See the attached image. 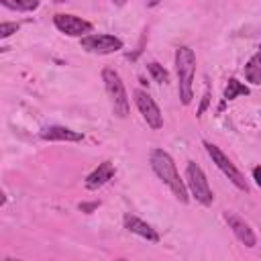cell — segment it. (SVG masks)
Instances as JSON below:
<instances>
[{"label": "cell", "instance_id": "4fadbf2b", "mask_svg": "<svg viewBox=\"0 0 261 261\" xmlns=\"http://www.w3.org/2000/svg\"><path fill=\"white\" fill-rule=\"evenodd\" d=\"M243 73H245L247 82H251L253 86H261V49L247 61Z\"/></svg>", "mask_w": 261, "mask_h": 261}, {"label": "cell", "instance_id": "7c38bea8", "mask_svg": "<svg viewBox=\"0 0 261 261\" xmlns=\"http://www.w3.org/2000/svg\"><path fill=\"white\" fill-rule=\"evenodd\" d=\"M39 137H41L43 141H65V143H80V141L84 139L82 133L71 130V128H67V126H57V124L45 126V128L39 133Z\"/></svg>", "mask_w": 261, "mask_h": 261}, {"label": "cell", "instance_id": "3957f363", "mask_svg": "<svg viewBox=\"0 0 261 261\" xmlns=\"http://www.w3.org/2000/svg\"><path fill=\"white\" fill-rule=\"evenodd\" d=\"M102 82H104L106 94L110 98L112 112L118 118H126L130 112V104H128V96H126V90H124V84H122L118 71L112 67H104L102 69Z\"/></svg>", "mask_w": 261, "mask_h": 261}, {"label": "cell", "instance_id": "7a4b0ae2", "mask_svg": "<svg viewBox=\"0 0 261 261\" xmlns=\"http://www.w3.org/2000/svg\"><path fill=\"white\" fill-rule=\"evenodd\" d=\"M175 71H177V94L184 106H188L194 98V71H196V55L188 45L175 49Z\"/></svg>", "mask_w": 261, "mask_h": 261}, {"label": "cell", "instance_id": "8992f818", "mask_svg": "<svg viewBox=\"0 0 261 261\" xmlns=\"http://www.w3.org/2000/svg\"><path fill=\"white\" fill-rule=\"evenodd\" d=\"M80 45L84 51L96 53V55H108V53H116L118 49H122V41L114 35H108V33L86 35L80 39Z\"/></svg>", "mask_w": 261, "mask_h": 261}, {"label": "cell", "instance_id": "9c48e42d", "mask_svg": "<svg viewBox=\"0 0 261 261\" xmlns=\"http://www.w3.org/2000/svg\"><path fill=\"white\" fill-rule=\"evenodd\" d=\"M224 220H226L228 228L234 232V237H237L245 247H255L257 239H255V232H253V228L249 226V222H245L239 214H234V212H230V210L224 212Z\"/></svg>", "mask_w": 261, "mask_h": 261}, {"label": "cell", "instance_id": "7402d4cb", "mask_svg": "<svg viewBox=\"0 0 261 261\" xmlns=\"http://www.w3.org/2000/svg\"><path fill=\"white\" fill-rule=\"evenodd\" d=\"M55 2H65V0H55Z\"/></svg>", "mask_w": 261, "mask_h": 261}, {"label": "cell", "instance_id": "9a60e30c", "mask_svg": "<svg viewBox=\"0 0 261 261\" xmlns=\"http://www.w3.org/2000/svg\"><path fill=\"white\" fill-rule=\"evenodd\" d=\"M0 4L18 12H31L39 8V0H0Z\"/></svg>", "mask_w": 261, "mask_h": 261}, {"label": "cell", "instance_id": "277c9868", "mask_svg": "<svg viewBox=\"0 0 261 261\" xmlns=\"http://www.w3.org/2000/svg\"><path fill=\"white\" fill-rule=\"evenodd\" d=\"M186 186H188V192L192 194V198L196 202H200L202 206H210L214 202L210 184H208L202 167L196 161H188V165H186Z\"/></svg>", "mask_w": 261, "mask_h": 261}, {"label": "cell", "instance_id": "d6986e66", "mask_svg": "<svg viewBox=\"0 0 261 261\" xmlns=\"http://www.w3.org/2000/svg\"><path fill=\"white\" fill-rule=\"evenodd\" d=\"M208 102H210V94H208V90H206V92H204V96H202L200 108H198V116H202V114H204V110L208 108Z\"/></svg>", "mask_w": 261, "mask_h": 261}, {"label": "cell", "instance_id": "ffe728a7", "mask_svg": "<svg viewBox=\"0 0 261 261\" xmlns=\"http://www.w3.org/2000/svg\"><path fill=\"white\" fill-rule=\"evenodd\" d=\"M253 179H255V184L261 188V165L253 167Z\"/></svg>", "mask_w": 261, "mask_h": 261}, {"label": "cell", "instance_id": "52a82bcc", "mask_svg": "<svg viewBox=\"0 0 261 261\" xmlns=\"http://www.w3.org/2000/svg\"><path fill=\"white\" fill-rule=\"evenodd\" d=\"M133 96H135V104H137L139 112L143 114L145 122H147L153 130H159V128L163 126V114H161L157 102H155L145 90H135Z\"/></svg>", "mask_w": 261, "mask_h": 261}, {"label": "cell", "instance_id": "e0dca14e", "mask_svg": "<svg viewBox=\"0 0 261 261\" xmlns=\"http://www.w3.org/2000/svg\"><path fill=\"white\" fill-rule=\"evenodd\" d=\"M16 31H18V22H2L0 24V39H8Z\"/></svg>", "mask_w": 261, "mask_h": 261}, {"label": "cell", "instance_id": "ba28073f", "mask_svg": "<svg viewBox=\"0 0 261 261\" xmlns=\"http://www.w3.org/2000/svg\"><path fill=\"white\" fill-rule=\"evenodd\" d=\"M53 24L59 33H63L67 37H80V39L86 37L88 33H92V29H94L92 22H88L75 14H63V12L53 16Z\"/></svg>", "mask_w": 261, "mask_h": 261}, {"label": "cell", "instance_id": "30bf717a", "mask_svg": "<svg viewBox=\"0 0 261 261\" xmlns=\"http://www.w3.org/2000/svg\"><path fill=\"white\" fill-rule=\"evenodd\" d=\"M122 224H124V228L128 230V232H135V234H139V237H143V239H147V241H151V243H159V232L149 224V222H145V220H141L139 216H135V214H124L122 216Z\"/></svg>", "mask_w": 261, "mask_h": 261}, {"label": "cell", "instance_id": "6da1fadb", "mask_svg": "<svg viewBox=\"0 0 261 261\" xmlns=\"http://www.w3.org/2000/svg\"><path fill=\"white\" fill-rule=\"evenodd\" d=\"M149 163H151V169L155 171V175L171 190V194H173L181 204H188V200H190V196H188V186H186V181L179 177L171 155H169L167 151H163V149H151V153H149Z\"/></svg>", "mask_w": 261, "mask_h": 261}, {"label": "cell", "instance_id": "5bb4252c", "mask_svg": "<svg viewBox=\"0 0 261 261\" xmlns=\"http://www.w3.org/2000/svg\"><path fill=\"white\" fill-rule=\"evenodd\" d=\"M249 94V88L245 86V84H241L237 77H230L228 80V84H226V88H224V102H228V100H234L237 96H247Z\"/></svg>", "mask_w": 261, "mask_h": 261}, {"label": "cell", "instance_id": "603a6c76", "mask_svg": "<svg viewBox=\"0 0 261 261\" xmlns=\"http://www.w3.org/2000/svg\"><path fill=\"white\" fill-rule=\"evenodd\" d=\"M259 49H261V45H259Z\"/></svg>", "mask_w": 261, "mask_h": 261}, {"label": "cell", "instance_id": "2e32d148", "mask_svg": "<svg viewBox=\"0 0 261 261\" xmlns=\"http://www.w3.org/2000/svg\"><path fill=\"white\" fill-rule=\"evenodd\" d=\"M147 71L151 73V77H153L157 84H167V82H169V73H167V69H165L163 65H159L157 61L147 63Z\"/></svg>", "mask_w": 261, "mask_h": 261}, {"label": "cell", "instance_id": "ac0fdd59", "mask_svg": "<svg viewBox=\"0 0 261 261\" xmlns=\"http://www.w3.org/2000/svg\"><path fill=\"white\" fill-rule=\"evenodd\" d=\"M98 206H100V202H82V204H80V210L86 212V214H90V212H94Z\"/></svg>", "mask_w": 261, "mask_h": 261}, {"label": "cell", "instance_id": "8fae6325", "mask_svg": "<svg viewBox=\"0 0 261 261\" xmlns=\"http://www.w3.org/2000/svg\"><path fill=\"white\" fill-rule=\"evenodd\" d=\"M114 173H116L114 163H112V161H102V163L86 177V188H88V190H98V188H102L104 184H108V181L114 177Z\"/></svg>", "mask_w": 261, "mask_h": 261}, {"label": "cell", "instance_id": "44dd1931", "mask_svg": "<svg viewBox=\"0 0 261 261\" xmlns=\"http://www.w3.org/2000/svg\"><path fill=\"white\" fill-rule=\"evenodd\" d=\"M157 2H159V0H149V6H155Z\"/></svg>", "mask_w": 261, "mask_h": 261}, {"label": "cell", "instance_id": "5b68a950", "mask_svg": "<svg viewBox=\"0 0 261 261\" xmlns=\"http://www.w3.org/2000/svg\"><path fill=\"white\" fill-rule=\"evenodd\" d=\"M204 147H206V153H208V157L212 159V163L239 188V190H243V192H247L249 190V186H247V181H245V175L234 167V163L220 151V147H216L214 143H208V141H204Z\"/></svg>", "mask_w": 261, "mask_h": 261}]
</instances>
